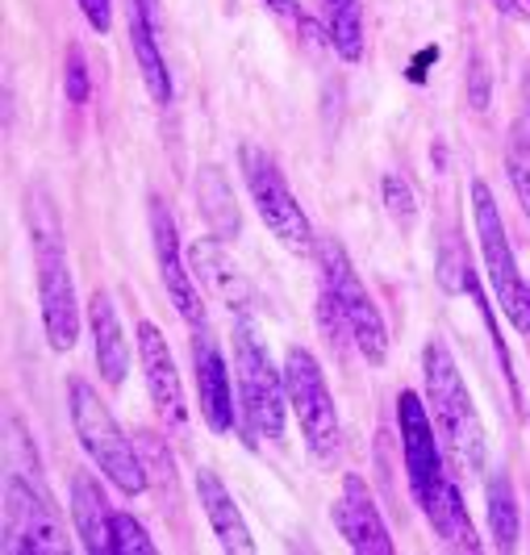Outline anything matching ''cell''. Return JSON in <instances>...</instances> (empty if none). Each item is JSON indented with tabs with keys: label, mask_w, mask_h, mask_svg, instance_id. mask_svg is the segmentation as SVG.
<instances>
[{
	"label": "cell",
	"mask_w": 530,
	"mask_h": 555,
	"mask_svg": "<svg viewBox=\"0 0 530 555\" xmlns=\"http://www.w3.org/2000/svg\"><path fill=\"white\" fill-rule=\"evenodd\" d=\"M397 426H401V451H405V476H410V493L418 501V509L430 518V527L439 530L451 547L480 552L476 527L464 509L460 485H451L443 473V447L430 405H422L418 392H401L397 397Z\"/></svg>",
	"instance_id": "1"
},
{
	"label": "cell",
	"mask_w": 530,
	"mask_h": 555,
	"mask_svg": "<svg viewBox=\"0 0 530 555\" xmlns=\"http://www.w3.org/2000/svg\"><path fill=\"white\" fill-rule=\"evenodd\" d=\"M4 552H29V555H63L67 539L59 527L55 501L42 480V464L34 455L29 430L9 417L4 426Z\"/></svg>",
	"instance_id": "2"
},
{
	"label": "cell",
	"mask_w": 530,
	"mask_h": 555,
	"mask_svg": "<svg viewBox=\"0 0 530 555\" xmlns=\"http://www.w3.org/2000/svg\"><path fill=\"white\" fill-rule=\"evenodd\" d=\"M422 376H426L430 417H435V430H439L447 455H451V468L464 480H476V476L484 473L489 443H484V426H480V414H476L473 405V392L464 385V376H460V367L451 360L447 343H439V338L426 343Z\"/></svg>",
	"instance_id": "3"
},
{
	"label": "cell",
	"mask_w": 530,
	"mask_h": 555,
	"mask_svg": "<svg viewBox=\"0 0 530 555\" xmlns=\"http://www.w3.org/2000/svg\"><path fill=\"white\" fill-rule=\"evenodd\" d=\"M29 230H34V259H38V301H42V326L47 343L55 351H72L80 338V306H76V284L67 272V250H63V225L47 196L34 193L29 205Z\"/></svg>",
	"instance_id": "4"
},
{
	"label": "cell",
	"mask_w": 530,
	"mask_h": 555,
	"mask_svg": "<svg viewBox=\"0 0 530 555\" xmlns=\"http://www.w3.org/2000/svg\"><path fill=\"white\" fill-rule=\"evenodd\" d=\"M318 272H322V306L335 313V326L351 334V343L360 347V356L367 363L389 360V331L385 318L372 301V293L363 288L360 272L351 268L347 250L338 238H318Z\"/></svg>",
	"instance_id": "5"
},
{
	"label": "cell",
	"mask_w": 530,
	"mask_h": 555,
	"mask_svg": "<svg viewBox=\"0 0 530 555\" xmlns=\"http://www.w3.org/2000/svg\"><path fill=\"white\" fill-rule=\"evenodd\" d=\"M234 385L247 435L280 443L288 422V389H284V372L272 367L268 343L259 338L251 318H238L234 326Z\"/></svg>",
	"instance_id": "6"
},
{
	"label": "cell",
	"mask_w": 530,
	"mask_h": 555,
	"mask_svg": "<svg viewBox=\"0 0 530 555\" xmlns=\"http://www.w3.org/2000/svg\"><path fill=\"white\" fill-rule=\"evenodd\" d=\"M67 410H72V426H76L80 447L92 455V464L105 473L113 489H121L126 498L142 493L146 489V473H142L139 443L117 426L109 405L92 392L88 380H72L67 385Z\"/></svg>",
	"instance_id": "7"
},
{
	"label": "cell",
	"mask_w": 530,
	"mask_h": 555,
	"mask_svg": "<svg viewBox=\"0 0 530 555\" xmlns=\"http://www.w3.org/2000/svg\"><path fill=\"white\" fill-rule=\"evenodd\" d=\"M473 222L476 238H480V255H484V276L493 284L497 306L514 322V331L530 334V288L522 284V272H518V259H514L509 234H505L497 196L484 180H473Z\"/></svg>",
	"instance_id": "8"
},
{
	"label": "cell",
	"mask_w": 530,
	"mask_h": 555,
	"mask_svg": "<svg viewBox=\"0 0 530 555\" xmlns=\"http://www.w3.org/2000/svg\"><path fill=\"white\" fill-rule=\"evenodd\" d=\"M284 389H288V405L301 422V435L313 460L331 464L338 460V447H342V422H338L335 397L326 389V376H322V363L313 360V351L306 347H288L284 356Z\"/></svg>",
	"instance_id": "9"
},
{
	"label": "cell",
	"mask_w": 530,
	"mask_h": 555,
	"mask_svg": "<svg viewBox=\"0 0 530 555\" xmlns=\"http://www.w3.org/2000/svg\"><path fill=\"white\" fill-rule=\"evenodd\" d=\"M243 180L251 189V201L255 209H259V218H263V225L280 238V247H288L293 255H309V250L318 247L306 209L297 205L288 180L280 176V167L272 164V155L263 146H243Z\"/></svg>",
	"instance_id": "10"
},
{
	"label": "cell",
	"mask_w": 530,
	"mask_h": 555,
	"mask_svg": "<svg viewBox=\"0 0 530 555\" xmlns=\"http://www.w3.org/2000/svg\"><path fill=\"white\" fill-rule=\"evenodd\" d=\"M151 238H155V263H159V276H164V288H168L176 313H180L193 331L209 326V322H205V301H201V293H196V284H193L189 255L180 250L176 222H171L168 205H164L159 196L151 201Z\"/></svg>",
	"instance_id": "11"
},
{
	"label": "cell",
	"mask_w": 530,
	"mask_h": 555,
	"mask_svg": "<svg viewBox=\"0 0 530 555\" xmlns=\"http://www.w3.org/2000/svg\"><path fill=\"white\" fill-rule=\"evenodd\" d=\"M139 360L142 376H146V392H151V405L159 410V417L168 426L180 430L189 422V401H184V385H180L168 338H164V331L155 322H139Z\"/></svg>",
	"instance_id": "12"
},
{
	"label": "cell",
	"mask_w": 530,
	"mask_h": 555,
	"mask_svg": "<svg viewBox=\"0 0 530 555\" xmlns=\"http://www.w3.org/2000/svg\"><path fill=\"white\" fill-rule=\"evenodd\" d=\"M189 268H193V276L222 301L225 309H234L238 318H247L255 306V288L251 280L238 272V263H234V255L225 250V243L218 234H209V238H193V247H189Z\"/></svg>",
	"instance_id": "13"
},
{
	"label": "cell",
	"mask_w": 530,
	"mask_h": 555,
	"mask_svg": "<svg viewBox=\"0 0 530 555\" xmlns=\"http://www.w3.org/2000/svg\"><path fill=\"white\" fill-rule=\"evenodd\" d=\"M193 372H196V401H201V414L209 422V430L214 435L234 430V389H230L225 356L218 351L209 326H201L193 338Z\"/></svg>",
	"instance_id": "14"
},
{
	"label": "cell",
	"mask_w": 530,
	"mask_h": 555,
	"mask_svg": "<svg viewBox=\"0 0 530 555\" xmlns=\"http://www.w3.org/2000/svg\"><path fill=\"white\" fill-rule=\"evenodd\" d=\"M335 522L351 552L392 555V534L360 476H347V480H342V493H338V505H335Z\"/></svg>",
	"instance_id": "15"
},
{
	"label": "cell",
	"mask_w": 530,
	"mask_h": 555,
	"mask_svg": "<svg viewBox=\"0 0 530 555\" xmlns=\"http://www.w3.org/2000/svg\"><path fill=\"white\" fill-rule=\"evenodd\" d=\"M88 322H92V347H96V372L105 385H121L126 372H130V343H126V326L117 318L109 293H92V309H88Z\"/></svg>",
	"instance_id": "16"
},
{
	"label": "cell",
	"mask_w": 530,
	"mask_h": 555,
	"mask_svg": "<svg viewBox=\"0 0 530 555\" xmlns=\"http://www.w3.org/2000/svg\"><path fill=\"white\" fill-rule=\"evenodd\" d=\"M130 42H134V59L146 80V92L155 96V105L171 101V76L164 51H159V26H155V0H130Z\"/></svg>",
	"instance_id": "17"
},
{
	"label": "cell",
	"mask_w": 530,
	"mask_h": 555,
	"mask_svg": "<svg viewBox=\"0 0 530 555\" xmlns=\"http://www.w3.org/2000/svg\"><path fill=\"white\" fill-rule=\"evenodd\" d=\"M196 498H201V509H205V518H209V527H214V534H218V543H222L225 552H238V555L255 552L251 530H247L238 505L230 498V489H225L218 476L196 473Z\"/></svg>",
	"instance_id": "18"
},
{
	"label": "cell",
	"mask_w": 530,
	"mask_h": 555,
	"mask_svg": "<svg viewBox=\"0 0 530 555\" xmlns=\"http://www.w3.org/2000/svg\"><path fill=\"white\" fill-rule=\"evenodd\" d=\"M72 518H76V530H80V547L88 555L113 552V530H109V509H105V493L101 485L88 473L72 476Z\"/></svg>",
	"instance_id": "19"
},
{
	"label": "cell",
	"mask_w": 530,
	"mask_h": 555,
	"mask_svg": "<svg viewBox=\"0 0 530 555\" xmlns=\"http://www.w3.org/2000/svg\"><path fill=\"white\" fill-rule=\"evenodd\" d=\"M196 205H201L205 222L214 225L218 238H238L243 218H238L234 193H230V184H225V176L218 167H201L196 171Z\"/></svg>",
	"instance_id": "20"
},
{
	"label": "cell",
	"mask_w": 530,
	"mask_h": 555,
	"mask_svg": "<svg viewBox=\"0 0 530 555\" xmlns=\"http://www.w3.org/2000/svg\"><path fill=\"white\" fill-rule=\"evenodd\" d=\"M484 501H489V534H493V543L509 552L514 543H518V530H522V514H518V498H514V485H509V476L497 473L489 480V489H484Z\"/></svg>",
	"instance_id": "21"
},
{
	"label": "cell",
	"mask_w": 530,
	"mask_h": 555,
	"mask_svg": "<svg viewBox=\"0 0 530 555\" xmlns=\"http://www.w3.org/2000/svg\"><path fill=\"white\" fill-rule=\"evenodd\" d=\"M326 26L331 42L342 63H360L363 59V9L360 0H326Z\"/></svg>",
	"instance_id": "22"
},
{
	"label": "cell",
	"mask_w": 530,
	"mask_h": 555,
	"mask_svg": "<svg viewBox=\"0 0 530 555\" xmlns=\"http://www.w3.org/2000/svg\"><path fill=\"white\" fill-rule=\"evenodd\" d=\"M134 443H139V460H142L146 480H151L155 489L171 493V489H176V468H171V455H168V447H164V439H155V435H134Z\"/></svg>",
	"instance_id": "23"
},
{
	"label": "cell",
	"mask_w": 530,
	"mask_h": 555,
	"mask_svg": "<svg viewBox=\"0 0 530 555\" xmlns=\"http://www.w3.org/2000/svg\"><path fill=\"white\" fill-rule=\"evenodd\" d=\"M505 171H509V184H514L522 214L530 218V139L522 130H514V139L505 146Z\"/></svg>",
	"instance_id": "24"
},
{
	"label": "cell",
	"mask_w": 530,
	"mask_h": 555,
	"mask_svg": "<svg viewBox=\"0 0 530 555\" xmlns=\"http://www.w3.org/2000/svg\"><path fill=\"white\" fill-rule=\"evenodd\" d=\"M439 284L447 293H476V280H473V259L464 243H447L439 250Z\"/></svg>",
	"instance_id": "25"
},
{
	"label": "cell",
	"mask_w": 530,
	"mask_h": 555,
	"mask_svg": "<svg viewBox=\"0 0 530 555\" xmlns=\"http://www.w3.org/2000/svg\"><path fill=\"white\" fill-rule=\"evenodd\" d=\"M109 530H113V552L117 555H155V543H151V534L142 530V522L134 514H113Z\"/></svg>",
	"instance_id": "26"
},
{
	"label": "cell",
	"mask_w": 530,
	"mask_h": 555,
	"mask_svg": "<svg viewBox=\"0 0 530 555\" xmlns=\"http://www.w3.org/2000/svg\"><path fill=\"white\" fill-rule=\"evenodd\" d=\"M380 193H385V209H389L392 222H397V225H414V218H418V201H414V193H410L405 176L389 171V176H385V184H380Z\"/></svg>",
	"instance_id": "27"
},
{
	"label": "cell",
	"mask_w": 530,
	"mask_h": 555,
	"mask_svg": "<svg viewBox=\"0 0 530 555\" xmlns=\"http://www.w3.org/2000/svg\"><path fill=\"white\" fill-rule=\"evenodd\" d=\"M67 101L85 105L88 101V67L80 51H67Z\"/></svg>",
	"instance_id": "28"
},
{
	"label": "cell",
	"mask_w": 530,
	"mask_h": 555,
	"mask_svg": "<svg viewBox=\"0 0 530 555\" xmlns=\"http://www.w3.org/2000/svg\"><path fill=\"white\" fill-rule=\"evenodd\" d=\"M80 13L96 34H105L113 26V0H80Z\"/></svg>",
	"instance_id": "29"
},
{
	"label": "cell",
	"mask_w": 530,
	"mask_h": 555,
	"mask_svg": "<svg viewBox=\"0 0 530 555\" xmlns=\"http://www.w3.org/2000/svg\"><path fill=\"white\" fill-rule=\"evenodd\" d=\"M484 101H489V92H484V67H480V55H476L473 59V105L484 109Z\"/></svg>",
	"instance_id": "30"
},
{
	"label": "cell",
	"mask_w": 530,
	"mask_h": 555,
	"mask_svg": "<svg viewBox=\"0 0 530 555\" xmlns=\"http://www.w3.org/2000/svg\"><path fill=\"white\" fill-rule=\"evenodd\" d=\"M272 13H280V17H293L297 13V0H263Z\"/></svg>",
	"instance_id": "31"
},
{
	"label": "cell",
	"mask_w": 530,
	"mask_h": 555,
	"mask_svg": "<svg viewBox=\"0 0 530 555\" xmlns=\"http://www.w3.org/2000/svg\"><path fill=\"white\" fill-rule=\"evenodd\" d=\"M493 4L502 9L505 17H522V4H518V0H493Z\"/></svg>",
	"instance_id": "32"
},
{
	"label": "cell",
	"mask_w": 530,
	"mask_h": 555,
	"mask_svg": "<svg viewBox=\"0 0 530 555\" xmlns=\"http://www.w3.org/2000/svg\"><path fill=\"white\" fill-rule=\"evenodd\" d=\"M522 88H527V130H530V76H527V83H522Z\"/></svg>",
	"instance_id": "33"
}]
</instances>
